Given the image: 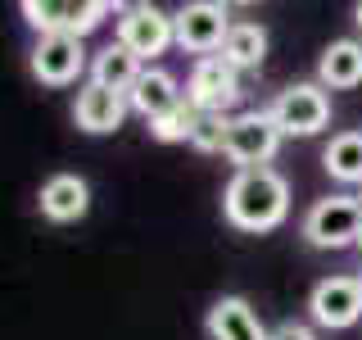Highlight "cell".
<instances>
[{"instance_id":"11","label":"cell","mask_w":362,"mask_h":340,"mask_svg":"<svg viewBox=\"0 0 362 340\" xmlns=\"http://www.w3.org/2000/svg\"><path fill=\"white\" fill-rule=\"evenodd\" d=\"M127 96L122 91H109L100 82H82L77 86V105H73V118L77 128L90 132V136H109L122 128V118H127Z\"/></svg>"},{"instance_id":"2","label":"cell","mask_w":362,"mask_h":340,"mask_svg":"<svg viewBox=\"0 0 362 340\" xmlns=\"http://www.w3.org/2000/svg\"><path fill=\"white\" fill-rule=\"evenodd\" d=\"M109 14H113L109 0H23V18L41 37H77L82 41Z\"/></svg>"},{"instance_id":"17","label":"cell","mask_w":362,"mask_h":340,"mask_svg":"<svg viewBox=\"0 0 362 340\" xmlns=\"http://www.w3.org/2000/svg\"><path fill=\"white\" fill-rule=\"evenodd\" d=\"M141 60L127 50V45H105V50H95V60H90V82H100V86H109V91H122L127 96L132 82L141 77Z\"/></svg>"},{"instance_id":"22","label":"cell","mask_w":362,"mask_h":340,"mask_svg":"<svg viewBox=\"0 0 362 340\" xmlns=\"http://www.w3.org/2000/svg\"><path fill=\"white\" fill-rule=\"evenodd\" d=\"M354 18H358V28H362V5H358V9H354Z\"/></svg>"},{"instance_id":"20","label":"cell","mask_w":362,"mask_h":340,"mask_svg":"<svg viewBox=\"0 0 362 340\" xmlns=\"http://www.w3.org/2000/svg\"><path fill=\"white\" fill-rule=\"evenodd\" d=\"M226 132H231V113H199L190 145L199 154H226Z\"/></svg>"},{"instance_id":"16","label":"cell","mask_w":362,"mask_h":340,"mask_svg":"<svg viewBox=\"0 0 362 340\" xmlns=\"http://www.w3.org/2000/svg\"><path fill=\"white\" fill-rule=\"evenodd\" d=\"M222 60L235 68V73H245V68H258L267 60V28L263 23H231V32H226V41H222Z\"/></svg>"},{"instance_id":"1","label":"cell","mask_w":362,"mask_h":340,"mask_svg":"<svg viewBox=\"0 0 362 340\" xmlns=\"http://www.w3.org/2000/svg\"><path fill=\"white\" fill-rule=\"evenodd\" d=\"M222 213L240 232H272L290 213V181L276 168H235L222 191Z\"/></svg>"},{"instance_id":"4","label":"cell","mask_w":362,"mask_h":340,"mask_svg":"<svg viewBox=\"0 0 362 340\" xmlns=\"http://www.w3.org/2000/svg\"><path fill=\"white\" fill-rule=\"evenodd\" d=\"M267 113L281 128V136H317L331 123V96L322 82H294L272 100Z\"/></svg>"},{"instance_id":"9","label":"cell","mask_w":362,"mask_h":340,"mask_svg":"<svg viewBox=\"0 0 362 340\" xmlns=\"http://www.w3.org/2000/svg\"><path fill=\"white\" fill-rule=\"evenodd\" d=\"M32 77L45 86H73L77 77L90 68L86 60V45L77 37H41L37 45H32Z\"/></svg>"},{"instance_id":"10","label":"cell","mask_w":362,"mask_h":340,"mask_svg":"<svg viewBox=\"0 0 362 340\" xmlns=\"http://www.w3.org/2000/svg\"><path fill=\"white\" fill-rule=\"evenodd\" d=\"M308 313L317 327H331V332H344L362 317V286L358 277H326L317 281L308 295Z\"/></svg>"},{"instance_id":"5","label":"cell","mask_w":362,"mask_h":340,"mask_svg":"<svg viewBox=\"0 0 362 340\" xmlns=\"http://www.w3.org/2000/svg\"><path fill=\"white\" fill-rule=\"evenodd\" d=\"M281 150V128L272 123L267 109H249L231 118L226 132V159L235 168H272V159Z\"/></svg>"},{"instance_id":"6","label":"cell","mask_w":362,"mask_h":340,"mask_svg":"<svg viewBox=\"0 0 362 340\" xmlns=\"http://www.w3.org/2000/svg\"><path fill=\"white\" fill-rule=\"evenodd\" d=\"M118 45H127L136 60H158L168 45H177L173 14L158 5H127L118 9Z\"/></svg>"},{"instance_id":"8","label":"cell","mask_w":362,"mask_h":340,"mask_svg":"<svg viewBox=\"0 0 362 340\" xmlns=\"http://www.w3.org/2000/svg\"><path fill=\"white\" fill-rule=\"evenodd\" d=\"M173 32H177V45L190 55H218L226 32H231V14H226V5H213V0H195V5H186L181 14H173Z\"/></svg>"},{"instance_id":"14","label":"cell","mask_w":362,"mask_h":340,"mask_svg":"<svg viewBox=\"0 0 362 340\" xmlns=\"http://www.w3.org/2000/svg\"><path fill=\"white\" fill-rule=\"evenodd\" d=\"M209 336L213 340H272V332L258 322L254 304L245 295H222L209 309Z\"/></svg>"},{"instance_id":"7","label":"cell","mask_w":362,"mask_h":340,"mask_svg":"<svg viewBox=\"0 0 362 340\" xmlns=\"http://www.w3.org/2000/svg\"><path fill=\"white\" fill-rule=\"evenodd\" d=\"M240 73L222 60V55H204L190 68V82H186V100L195 105L199 113H226L240 100Z\"/></svg>"},{"instance_id":"21","label":"cell","mask_w":362,"mask_h":340,"mask_svg":"<svg viewBox=\"0 0 362 340\" xmlns=\"http://www.w3.org/2000/svg\"><path fill=\"white\" fill-rule=\"evenodd\" d=\"M272 340H317L303 322H281L276 332H272Z\"/></svg>"},{"instance_id":"12","label":"cell","mask_w":362,"mask_h":340,"mask_svg":"<svg viewBox=\"0 0 362 340\" xmlns=\"http://www.w3.org/2000/svg\"><path fill=\"white\" fill-rule=\"evenodd\" d=\"M37 209H41V218H50V222H77V218H86V209H90V186L77 173H54V177H45V186L37 196Z\"/></svg>"},{"instance_id":"19","label":"cell","mask_w":362,"mask_h":340,"mask_svg":"<svg viewBox=\"0 0 362 340\" xmlns=\"http://www.w3.org/2000/svg\"><path fill=\"white\" fill-rule=\"evenodd\" d=\"M195 123H199V109L190 105V100H181L177 109H168L163 118L150 123V136H154V141H163V145H177V141H190Z\"/></svg>"},{"instance_id":"24","label":"cell","mask_w":362,"mask_h":340,"mask_svg":"<svg viewBox=\"0 0 362 340\" xmlns=\"http://www.w3.org/2000/svg\"><path fill=\"white\" fill-rule=\"evenodd\" d=\"M358 286H362V277H358Z\"/></svg>"},{"instance_id":"13","label":"cell","mask_w":362,"mask_h":340,"mask_svg":"<svg viewBox=\"0 0 362 340\" xmlns=\"http://www.w3.org/2000/svg\"><path fill=\"white\" fill-rule=\"evenodd\" d=\"M181 86H177V77L168 73V68H141V77L132 82L127 91V105L141 113L145 123H154V118H163L168 109H177L181 105Z\"/></svg>"},{"instance_id":"15","label":"cell","mask_w":362,"mask_h":340,"mask_svg":"<svg viewBox=\"0 0 362 340\" xmlns=\"http://www.w3.org/2000/svg\"><path fill=\"white\" fill-rule=\"evenodd\" d=\"M317 82L331 91L362 86V45L358 41H331L317 60Z\"/></svg>"},{"instance_id":"23","label":"cell","mask_w":362,"mask_h":340,"mask_svg":"<svg viewBox=\"0 0 362 340\" xmlns=\"http://www.w3.org/2000/svg\"><path fill=\"white\" fill-rule=\"evenodd\" d=\"M358 249H362V232H358Z\"/></svg>"},{"instance_id":"3","label":"cell","mask_w":362,"mask_h":340,"mask_svg":"<svg viewBox=\"0 0 362 340\" xmlns=\"http://www.w3.org/2000/svg\"><path fill=\"white\" fill-rule=\"evenodd\" d=\"M362 232V196H326L303 213V241L313 249H349Z\"/></svg>"},{"instance_id":"18","label":"cell","mask_w":362,"mask_h":340,"mask_svg":"<svg viewBox=\"0 0 362 340\" xmlns=\"http://www.w3.org/2000/svg\"><path fill=\"white\" fill-rule=\"evenodd\" d=\"M322 168L344 186H362V132H339L331 136L322 154Z\"/></svg>"}]
</instances>
